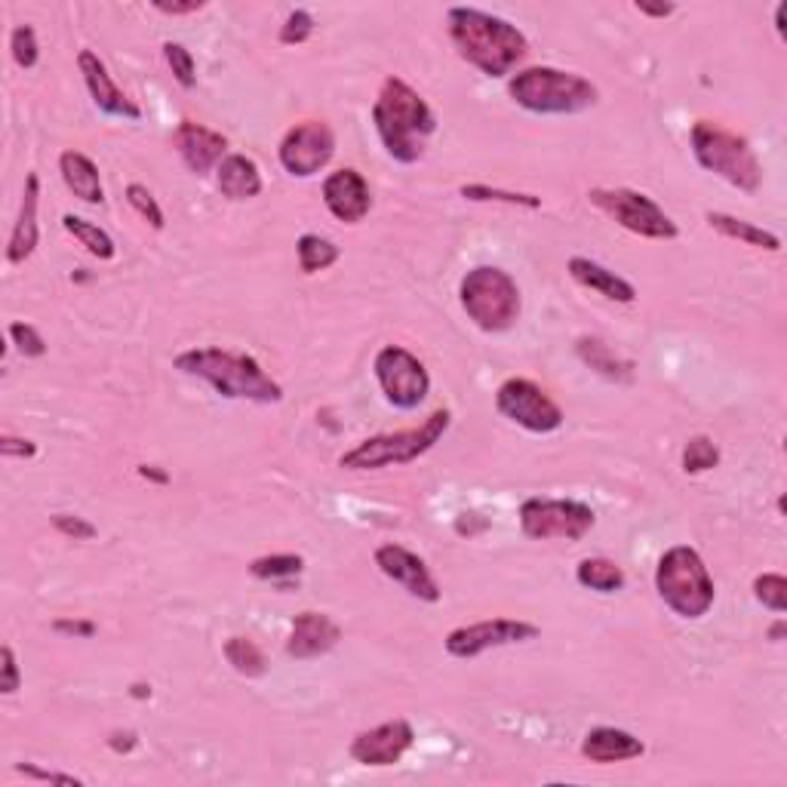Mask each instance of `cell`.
I'll return each mask as SVG.
<instances>
[{
	"instance_id": "1f68e13d",
	"label": "cell",
	"mask_w": 787,
	"mask_h": 787,
	"mask_svg": "<svg viewBox=\"0 0 787 787\" xmlns=\"http://www.w3.org/2000/svg\"><path fill=\"white\" fill-rule=\"evenodd\" d=\"M302 570H305V560L299 553H271V557H259V560H252L250 563L252 579H262V582L296 579Z\"/></svg>"
},
{
	"instance_id": "ffe728a7",
	"label": "cell",
	"mask_w": 787,
	"mask_h": 787,
	"mask_svg": "<svg viewBox=\"0 0 787 787\" xmlns=\"http://www.w3.org/2000/svg\"><path fill=\"white\" fill-rule=\"evenodd\" d=\"M342 640V631L326 612H299L293 621V631L286 640V655L299 658V661H311L333 649Z\"/></svg>"
},
{
	"instance_id": "f6af8a7d",
	"label": "cell",
	"mask_w": 787,
	"mask_h": 787,
	"mask_svg": "<svg viewBox=\"0 0 787 787\" xmlns=\"http://www.w3.org/2000/svg\"><path fill=\"white\" fill-rule=\"evenodd\" d=\"M34 453H37V446H34L32 440H25V437H0V455L3 458H34Z\"/></svg>"
},
{
	"instance_id": "5bb4252c",
	"label": "cell",
	"mask_w": 787,
	"mask_h": 787,
	"mask_svg": "<svg viewBox=\"0 0 787 787\" xmlns=\"http://www.w3.org/2000/svg\"><path fill=\"white\" fill-rule=\"evenodd\" d=\"M538 628L529 621L520 619H486L455 628L446 634V653L453 658H477V655L499 649V646H514V643H526L536 640Z\"/></svg>"
},
{
	"instance_id": "8992f818",
	"label": "cell",
	"mask_w": 787,
	"mask_h": 787,
	"mask_svg": "<svg viewBox=\"0 0 787 787\" xmlns=\"http://www.w3.org/2000/svg\"><path fill=\"white\" fill-rule=\"evenodd\" d=\"M655 591L680 619H702L714 606L717 587L704 567L702 553L689 545H673L655 567Z\"/></svg>"
},
{
	"instance_id": "f5cc1de1",
	"label": "cell",
	"mask_w": 787,
	"mask_h": 787,
	"mask_svg": "<svg viewBox=\"0 0 787 787\" xmlns=\"http://www.w3.org/2000/svg\"><path fill=\"white\" fill-rule=\"evenodd\" d=\"M133 695L135 699H148V695H152V687H142V683H139V687H133Z\"/></svg>"
},
{
	"instance_id": "2e32d148",
	"label": "cell",
	"mask_w": 787,
	"mask_h": 787,
	"mask_svg": "<svg viewBox=\"0 0 787 787\" xmlns=\"http://www.w3.org/2000/svg\"><path fill=\"white\" fill-rule=\"evenodd\" d=\"M413 741H416V732H413V726L406 720L382 723L375 729H367V732L354 736L351 760L360 763V766H375V770L394 766L413 748Z\"/></svg>"
},
{
	"instance_id": "c3c4849f",
	"label": "cell",
	"mask_w": 787,
	"mask_h": 787,
	"mask_svg": "<svg viewBox=\"0 0 787 787\" xmlns=\"http://www.w3.org/2000/svg\"><path fill=\"white\" fill-rule=\"evenodd\" d=\"M135 744H139L135 732H115V736L108 738V748H111V751H118V754H130Z\"/></svg>"
},
{
	"instance_id": "4dcf8cb0",
	"label": "cell",
	"mask_w": 787,
	"mask_h": 787,
	"mask_svg": "<svg viewBox=\"0 0 787 787\" xmlns=\"http://www.w3.org/2000/svg\"><path fill=\"white\" fill-rule=\"evenodd\" d=\"M225 658H228V665H231L240 677H262V673L269 670V661H265L262 649H259L252 640H247V636L225 640Z\"/></svg>"
},
{
	"instance_id": "ee69618b",
	"label": "cell",
	"mask_w": 787,
	"mask_h": 787,
	"mask_svg": "<svg viewBox=\"0 0 787 787\" xmlns=\"http://www.w3.org/2000/svg\"><path fill=\"white\" fill-rule=\"evenodd\" d=\"M19 775H25V778H37V782H52V785H74L81 787L84 782L77 778V775H68V772H47V770H37V766H16Z\"/></svg>"
},
{
	"instance_id": "681fc988",
	"label": "cell",
	"mask_w": 787,
	"mask_h": 787,
	"mask_svg": "<svg viewBox=\"0 0 787 787\" xmlns=\"http://www.w3.org/2000/svg\"><path fill=\"white\" fill-rule=\"evenodd\" d=\"M139 474H142L145 480H154V484H169L167 470H157L154 465H142V468H139Z\"/></svg>"
},
{
	"instance_id": "b9f144b4",
	"label": "cell",
	"mask_w": 787,
	"mask_h": 787,
	"mask_svg": "<svg viewBox=\"0 0 787 787\" xmlns=\"http://www.w3.org/2000/svg\"><path fill=\"white\" fill-rule=\"evenodd\" d=\"M0 692L3 695H16L19 687H22V673H19V661H16V653H13V646H3L0 649Z\"/></svg>"
},
{
	"instance_id": "ab89813d",
	"label": "cell",
	"mask_w": 787,
	"mask_h": 787,
	"mask_svg": "<svg viewBox=\"0 0 787 787\" xmlns=\"http://www.w3.org/2000/svg\"><path fill=\"white\" fill-rule=\"evenodd\" d=\"M10 338H13V345L19 348L22 357H44L47 354V342H44V335L34 330L32 323H10Z\"/></svg>"
},
{
	"instance_id": "bcb514c9",
	"label": "cell",
	"mask_w": 787,
	"mask_h": 787,
	"mask_svg": "<svg viewBox=\"0 0 787 787\" xmlns=\"http://www.w3.org/2000/svg\"><path fill=\"white\" fill-rule=\"evenodd\" d=\"M154 10H157V13H164V16H188V13H198V10H203V0H188V3H164V0H157V3H154Z\"/></svg>"
},
{
	"instance_id": "ba28073f",
	"label": "cell",
	"mask_w": 787,
	"mask_h": 787,
	"mask_svg": "<svg viewBox=\"0 0 787 787\" xmlns=\"http://www.w3.org/2000/svg\"><path fill=\"white\" fill-rule=\"evenodd\" d=\"M462 308L484 333H504L511 330L520 318V286L508 271L496 265H480L468 271L458 286Z\"/></svg>"
},
{
	"instance_id": "8fae6325",
	"label": "cell",
	"mask_w": 787,
	"mask_h": 787,
	"mask_svg": "<svg viewBox=\"0 0 787 787\" xmlns=\"http://www.w3.org/2000/svg\"><path fill=\"white\" fill-rule=\"evenodd\" d=\"M372 369H375V379H379L385 401L397 409H419L431 391V375L425 363L401 345H385L375 354Z\"/></svg>"
},
{
	"instance_id": "7a4b0ae2",
	"label": "cell",
	"mask_w": 787,
	"mask_h": 787,
	"mask_svg": "<svg viewBox=\"0 0 787 787\" xmlns=\"http://www.w3.org/2000/svg\"><path fill=\"white\" fill-rule=\"evenodd\" d=\"M372 123L385 152L397 164H416L434 135L437 118L413 86L401 77H387L372 105Z\"/></svg>"
},
{
	"instance_id": "e575fe53",
	"label": "cell",
	"mask_w": 787,
	"mask_h": 787,
	"mask_svg": "<svg viewBox=\"0 0 787 787\" xmlns=\"http://www.w3.org/2000/svg\"><path fill=\"white\" fill-rule=\"evenodd\" d=\"M756 604H763L772 612H787V579L778 572H763L754 579Z\"/></svg>"
},
{
	"instance_id": "8d00e7d4",
	"label": "cell",
	"mask_w": 787,
	"mask_h": 787,
	"mask_svg": "<svg viewBox=\"0 0 787 787\" xmlns=\"http://www.w3.org/2000/svg\"><path fill=\"white\" fill-rule=\"evenodd\" d=\"M10 52H13V62L25 71H32L40 62V47H37V34L32 25H19L10 34Z\"/></svg>"
},
{
	"instance_id": "d4e9b609",
	"label": "cell",
	"mask_w": 787,
	"mask_h": 787,
	"mask_svg": "<svg viewBox=\"0 0 787 787\" xmlns=\"http://www.w3.org/2000/svg\"><path fill=\"white\" fill-rule=\"evenodd\" d=\"M59 172H62V182L65 188L81 198L84 203H102L105 201V188H102L99 167L81 152H65L59 157Z\"/></svg>"
},
{
	"instance_id": "484cf974",
	"label": "cell",
	"mask_w": 787,
	"mask_h": 787,
	"mask_svg": "<svg viewBox=\"0 0 787 787\" xmlns=\"http://www.w3.org/2000/svg\"><path fill=\"white\" fill-rule=\"evenodd\" d=\"M707 225H711L714 231H720L723 237L744 243V247H756V250H766V252L782 250V240H778V235H772V231L760 228V225H754V222H744V218L729 216V213H707Z\"/></svg>"
},
{
	"instance_id": "9c48e42d",
	"label": "cell",
	"mask_w": 787,
	"mask_h": 787,
	"mask_svg": "<svg viewBox=\"0 0 787 787\" xmlns=\"http://www.w3.org/2000/svg\"><path fill=\"white\" fill-rule=\"evenodd\" d=\"M587 201L604 210L612 222H619L624 231L646 240H673L680 235L677 222L646 194L631 188H594L587 191Z\"/></svg>"
},
{
	"instance_id": "74e56055",
	"label": "cell",
	"mask_w": 787,
	"mask_h": 787,
	"mask_svg": "<svg viewBox=\"0 0 787 787\" xmlns=\"http://www.w3.org/2000/svg\"><path fill=\"white\" fill-rule=\"evenodd\" d=\"M127 203H130L135 213L152 225L154 231L164 228V210H160V203L154 201V194L145 188V184L139 182L127 184Z\"/></svg>"
},
{
	"instance_id": "52a82bcc",
	"label": "cell",
	"mask_w": 787,
	"mask_h": 787,
	"mask_svg": "<svg viewBox=\"0 0 787 787\" xmlns=\"http://www.w3.org/2000/svg\"><path fill=\"white\" fill-rule=\"evenodd\" d=\"M453 413L450 409H434L428 419L421 421L413 431H394V434L369 437L363 443H357L354 450L338 458V465L345 470H379L391 465H409L425 453H431L443 434L450 431Z\"/></svg>"
},
{
	"instance_id": "5b68a950",
	"label": "cell",
	"mask_w": 787,
	"mask_h": 787,
	"mask_svg": "<svg viewBox=\"0 0 787 787\" xmlns=\"http://www.w3.org/2000/svg\"><path fill=\"white\" fill-rule=\"evenodd\" d=\"M689 142H692V154H695L699 167L720 176L723 182H729L744 194L760 191L763 167L744 135L732 133L714 120H699L689 133Z\"/></svg>"
},
{
	"instance_id": "f907efd6",
	"label": "cell",
	"mask_w": 787,
	"mask_h": 787,
	"mask_svg": "<svg viewBox=\"0 0 787 787\" xmlns=\"http://www.w3.org/2000/svg\"><path fill=\"white\" fill-rule=\"evenodd\" d=\"M785 13L787 3H778V7H775V28H778V34H785Z\"/></svg>"
},
{
	"instance_id": "60d3db41",
	"label": "cell",
	"mask_w": 787,
	"mask_h": 787,
	"mask_svg": "<svg viewBox=\"0 0 787 787\" xmlns=\"http://www.w3.org/2000/svg\"><path fill=\"white\" fill-rule=\"evenodd\" d=\"M52 526L56 533H62L65 538H74V541H86V538H96V526L84 517H71V514H56L52 517Z\"/></svg>"
},
{
	"instance_id": "44dd1931",
	"label": "cell",
	"mask_w": 787,
	"mask_h": 787,
	"mask_svg": "<svg viewBox=\"0 0 787 787\" xmlns=\"http://www.w3.org/2000/svg\"><path fill=\"white\" fill-rule=\"evenodd\" d=\"M37 206H40V176L28 172L25 191H22V203H19V218L16 225H13V235H10V247H7V262L10 265H22L37 250V237H40Z\"/></svg>"
},
{
	"instance_id": "e0dca14e",
	"label": "cell",
	"mask_w": 787,
	"mask_h": 787,
	"mask_svg": "<svg viewBox=\"0 0 787 787\" xmlns=\"http://www.w3.org/2000/svg\"><path fill=\"white\" fill-rule=\"evenodd\" d=\"M77 68H81V74H84L86 81V90H90V96H93V102H96L99 111H105L108 118H123V120L142 118V108H139V105H135V102L130 99L115 81H111L108 68H105V62H102L96 52L93 50L77 52Z\"/></svg>"
},
{
	"instance_id": "7c38bea8",
	"label": "cell",
	"mask_w": 787,
	"mask_h": 787,
	"mask_svg": "<svg viewBox=\"0 0 787 787\" xmlns=\"http://www.w3.org/2000/svg\"><path fill=\"white\" fill-rule=\"evenodd\" d=\"M496 409L504 419L533 434H551L563 425V409L545 394V387H538L529 379H508L496 391Z\"/></svg>"
},
{
	"instance_id": "30bf717a",
	"label": "cell",
	"mask_w": 787,
	"mask_h": 787,
	"mask_svg": "<svg viewBox=\"0 0 787 787\" xmlns=\"http://www.w3.org/2000/svg\"><path fill=\"white\" fill-rule=\"evenodd\" d=\"M597 523L594 508L572 499H526L520 504V529L526 538L548 541V538H567L579 541L585 538Z\"/></svg>"
},
{
	"instance_id": "9a60e30c",
	"label": "cell",
	"mask_w": 787,
	"mask_h": 787,
	"mask_svg": "<svg viewBox=\"0 0 787 787\" xmlns=\"http://www.w3.org/2000/svg\"><path fill=\"white\" fill-rule=\"evenodd\" d=\"M375 567H379L382 575H387L391 582H397L409 597L425 600V604H437V600H440V585L434 582L428 563L421 560L419 553L406 551L403 545H382V548H375Z\"/></svg>"
},
{
	"instance_id": "d6986e66",
	"label": "cell",
	"mask_w": 787,
	"mask_h": 787,
	"mask_svg": "<svg viewBox=\"0 0 787 787\" xmlns=\"http://www.w3.org/2000/svg\"><path fill=\"white\" fill-rule=\"evenodd\" d=\"M323 203L338 222L357 225L369 216L372 210V194H369L367 179L357 169H335L333 176L323 182Z\"/></svg>"
},
{
	"instance_id": "d6a6232c",
	"label": "cell",
	"mask_w": 787,
	"mask_h": 787,
	"mask_svg": "<svg viewBox=\"0 0 787 787\" xmlns=\"http://www.w3.org/2000/svg\"><path fill=\"white\" fill-rule=\"evenodd\" d=\"M458 194L465 201L477 203H511V206H526V210L541 206V198L536 194H517V191H502V188H489V184H462Z\"/></svg>"
},
{
	"instance_id": "7dc6e473",
	"label": "cell",
	"mask_w": 787,
	"mask_h": 787,
	"mask_svg": "<svg viewBox=\"0 0 787 787\" xmlns=\"http://www.w3.org/2000/svg\"><path fill=\"white\" fill-rule=\"evenodd\" d=\"M677 7L673 3H646V0H640L636 3V13H643V16L649 19H668Z\"/></svg>"
},
{
	"instance_id": "6da1fadb",
	"label": "cell",
	"mask_w": 787,
	"mask_h": 787,
	"mask_svg": "<svg viewBox=\"0 0 787 787\" xmlns=\"http://www.w3.org/2000/svg\"><path fill=\"white\" fill-rule=\"evenodd\" d=\"M446 25L458 56L477 71H484L486 77L511 74V68L523 62V56L529 52L523 32H517L508 19L474 7H453L446 13Z\"/></svg>"
},
{
	"instance_id": "277c9868",
	"label": "cell",
	"mask_w": 787,
	"mask_h": 787,
	"mask_svg": "<svg viewBox=\"0 0 787 787\" xmlns=\"http://www.w3.org/2000/svg\"><path fill=\"white\" fill-rule=\"evenodd\" d=\"M508 93L520 108L533 115H579L594 108L600 93L587 77L575 71H560V68H523L511 81Z\"/></svg>"
},
{
	"instance_id": "816d5d0a",
	"label": "cell",
	"mask_w": 787,
	"mask_h": 787,
	"mask_svg": "<svg viewBox=\"0 0 787 787\" xmlns=\"http://www.w3.org/2000/svg\"><path fill=\"white\" fill-rule=\"evenodd\" d=\"M785 628H787L785 621H778V624H772V628H770V640H775V643H778V640L785 636Z\"/></svg>"
},
{
	"instance_id": "603a6c76",
	"label": "cell",
	"mask_w": 787,
	"mask_h": 787,
	"mask_svg": "<svg viewBox=\"0 0 787 787\" xmlns=\"http://www.w3.org/2000/svg\"><path fill=\"white\" fill-rule=\"evenodd\" d=\"M567 269H570V277L575 281V284H582L585 289L600 293V296L609 299V302L631 305L636 299L634 284H628V281L619 277L616 271L604 269L600 262H591V259H585V255H572Z\"/></svg>"
},
{
	"instance_id": "f546056e",
	"label": "cell",
	"mask_w": 787,
	"mask_h": 787,
	"mask_svg": "<svg viewBox=\"0 0 787 787\" xmlns=\"http://www.w3.org/2000/svg\"><path fill=\"white\" fill-rule=\"evenodd\" d=\"M296 252H299V269L305 274H318V271H326L338 262V247L330 237L302 235L296 243Z\"/></svg>"
},
{
	"instance_id": "f1b7e54d",
	"label": "cell",
	"mask_w": 787,
	"mask_h": 787,
	"mask_svg": "<svg viewBox=\"0 0 787 787\" xmlns=\"http://www.w3.org/2000/svg\"><path fill=\"white\" fill-rule=\"evenodd\" d=\"M579 357L585 360L587 367L606 375V379H624L628 382L634 375V367L628 360H619L600 338H579Z\"/></svg>"
},
{
	"instance_id": "4fadbf2b",
	"label": "cell",
	"mask_w": 787,
	"mask_h": 787,
	"mask_svg": "<svg viewBox=\"0 0 787 787\" xmlns=\"http://www.w3.org/2000/svg\"><path fill=\"white\" fill-rule=\"evenodd\" d=\"M281 167L296 179H311L333 160L335 133L323 120L296 123L281 142Z\"/></svg>"
},
{
	"instance_id": "f35d334b",
	"label": "cell",
	"mask_w": 787,
	"mask_h": 787,
	"mask_svg": "<svg viewBox=\"0 0 787 787\" xmlns=\"http://www.w3.org/2000/svg\"><path fill=\"white\" fill-rule=\"evenodd\" d=\"M314 34V16L308 10H293L281 25V44L284 47H299Z\"/></svg>"
},
{
	"instance_id": "d590c367",
	"label": "cell",
	"mask_w": 787,
	"mask_h": 787,
	"mask_svg": "<svg viewBox=\"0 0 787 787\" xmlns=\"http://www.w3.org/2000/svg\"><path fill=\"white\" fill-rule=\"evenodd\" d=\"M164 59H167L176 84L182 86V90H194V84H198V65H194L191 50H184L182 44H172V40H169V44H164Z\"/></svg>"
},
{
	"instance_id": "7402d4cb",
	"label": "cell",
	"mask_w": 787,
	"mask_h": 787,
	"mask_svg": "<svg viewBox=\"0 0 787 787\" xmlns=\"http://www.w3.org/2000/svg\"><path fill=\"white\" fill-rule=\"evenodd\" d=\"M643 754H646V744L636 736H631V732L616 729V726H597L582 741V756L591 760V763H600V766L636 760V756Z\"/></svg>"
},
{
	"instance_id": "7bdbcfd3",
	"label": "cell",
	"mask_w": 787,
	"mask_h": 787,
	"mask_svg": "<svg viewBox=\"0 0 787 787\" xmlns=\"http://www.w3.org/2000/svg\"><path fill=\"white\" fill-rule=\"evenodd\" d=\"M52 631L62 636H77V640H90V636L96 634L99 628H96V621H86V619H56L52 621Z\"/></svg>"
},
{
	"instance_id": "83f0119b",
	"label": "cell",
	"mask_w": 787,
	"mask_h": 787,
	"mask_svg": "<svg viewBox=\"0 0 787 787\" xmlns=\"http://www.w3.org/2000/svg\"><path fill=\"white\" fill-rule=\"evenodd\" d=\"M62 228H65L68 235L74 237L90 255H96L102 262H111V259H115L118 247H115V240L108 237V231H102L99 225H93V222H86V218L65 213V216H62Z\"/></svg>"
},
{
	"instance_id": "cb8c5ba5",
	"label": "cell",
	"mask_w": 787,
	"mask_h": 787,
	"mask_svg": "<svg viewBox=\"0 0 787 787\" xmlns=\"http://www.w3.org/2000/svg\"><path fill=\"white\" fill-rule=\"evenodd\" d=\"M216 184L228 201H250L262 194V172L247 154H228L216 167Z\"/></svg>"
},
{
	"instance_id": "836d02e7",
	"label": "cell",
	"mask_w": 787,
	"mask_h": 787,
	"mask_svg": "<svg viewBox=\"0 0 787 787\" xmlns=\"http://www.w3.org/2000/svg\"><path fill=\"white\" fill-rule=\"evenodd\" d=\"M720 465V450L711 437H689L687 446H683V470L687 474H704V470L717 468Z\"/></svg>"
},
{
	"instance_id": "3957f363",
	"label": "cell",
	"mask_w": 787,
	"mask_h": 787,
	"mask_svg": "<svg viewBox=\"0 0 787 787\" xmlns=\"http://www.w3.org/2000/svg\"><path fill=\"white\" fill-rule=\"evenodd\" d=\"M176 369L184 375H198L203 382H210L216 387V394L228 401H284V387L277 385L250 354L225 351V348H191L176 357Z\"/></svg>"
},
{
	"instance_id": "4316f807",
	"label": "cell",
	"mask_w": 787,
	"mask_h": 787,
	"mask_svg": "<svg viewBox=\"0 0 787 787\" xmlns=\"http://www.w3.org/2000/svg\"><path fill=\"white\" fill-rule=\"evenodd\" d=\"M575 579H579V585L591 587L597 594H616L628 582L619 563H612L606 557H587V560H582L579 570H575Z\"/></svg>"
},
{
	"instance_id": "ac0fdd59",
	"label": "cell",
	"mask_w": 787,
	"mask_h": 787,
	"mask_svg": "<svg viewBox=\"0 0 787 787\" xmlns=\"http://www.w3.org/2000/svg\"><path fill=\"white\" fill-rule=\"evenodd\" d=\"M172 145L176 152L182 157V164L191 172L198 176H206L210 169L218 167L225 160V152H228V139L203 123H194V120H182L172 133Z\"/></svg>"
}]
</instances>
